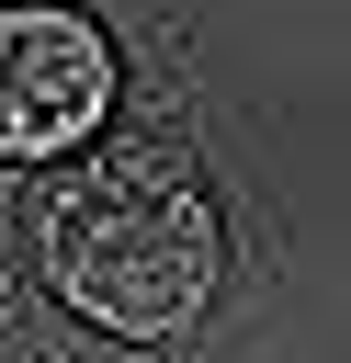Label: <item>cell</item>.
Masks as SVG:
<instances>
[{
	"label": "cell",
	"instance_id": "2",
	"mask_svg": "<svg viewBox=\"0 0 351 363\" xmlns=\"http://www.w3.org/2000/svg\"><path fill=\"white\" fill-rule=\"evenodd\" d=\"M113 113V45L91 11L11 0L0 11V159H68Z\"/></svg>",
	"mask_w": 351,
	"mask_h": 363
},
{
	"label": "cell",
	"instance_id": "1",
	"mask_svg": "<svg viewBox=\"0 0 351 363\" xmlns=\"http://www.w3.org/2000/svg\"><path fill=\"white\" fill-rule=\"evenodd\" d=\"M34 272L68 318L113 340H181L226 295V216L181 147H102L45 182Z\"/></svg>",
	"mask_w": 351,
	"mask_h": 363
},
{
	"label": "cell",
	"instance_id": "3",
	"mask_svg": "<svg viewBox=\"0 0 351 363\" xmlns=\"http://www.w3.org/2000/svg\"><path fill=\"white\" fill-rule=\"evenodd\" d=\"M11 329H23V295H11V261H0V352H11Z\"/></svg>",
	"mask_w": 351,
	"mask_h": 363
}]
</instances>
